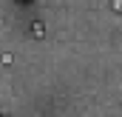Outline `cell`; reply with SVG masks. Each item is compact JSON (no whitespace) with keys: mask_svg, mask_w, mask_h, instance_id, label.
<instances>
[{"mask_svg":"<svg viewBox=\"0 0 122 117\" xmlns=\"http://www.w3.org/2000/svg\"><path fill=\"white\" fill-rule=\"evenodd\" d=\"M31 31H34V37H43V34H46V29H43V23H40V20H34V23H31Z\"/></svg>","mask_w":122,"mask_h":117,"instance_id":"cell-1","label":"cell"},{"mask_svg":"<svg viewBox=\"0 0 122 117\" xmlns=\"http://www.w3.org/2000/svg\"><path fill=\"white\" fill-rule=\"evenodd\" d=\"M114 9H119V12H122V0H114Z\"/></svg>","mask_w":122,"mask_h":117,"instance_id":"cell-2","label":"cell"}]
</instances>
